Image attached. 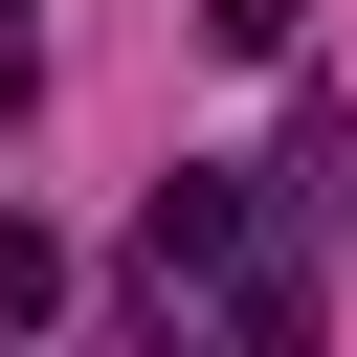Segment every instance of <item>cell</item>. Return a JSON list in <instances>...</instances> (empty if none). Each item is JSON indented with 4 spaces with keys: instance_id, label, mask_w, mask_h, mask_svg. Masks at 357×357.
<instances>
[{
    "instance_id": "3",
    "label": "cell",
    "mask_w": 357,
    "mask_h": 357,
    "mask_svg": "<svg viewBox=\"0 0 357 357\" xmlns=\"http://www.w3.org/2000/svg\"><path fill=\"white\" fill-rule=\"evenodd\" d=\"M201 22H223V45H245V67H268V45H290V22H312V0H201Z\"/></svg>"
},
{
    "instance_id": "1",
    "label": "cell",
    "mask_w": 357,
    "mask_h": 357,
    "mask_svg": "<svg viewBox=\"0 0 357 357\" xmlns=\"http://www.w3.org/2000/svg\"><path fill=\"white\" fill-rule=\"evenodd\" d=\"M245 223H268V201H245L223 156H178V178L134 201V268H156V290H201V268H245Z\"/></svg>"
},
{
    "instance_id": "2",
    "label": "cell",
    "mask_w": 357,
    "mask_h": 357,
    "mask_svg": "<svg viewBox=\"0 0 357 357\" xmlns=\"http://www.w3.org/2000/svg\"><path fill=\"white\" fill-rule=\"evenodd\" d=\"M45 312H67V245H45L22 201H0V335H45Z\"/></svg>"
}]
</instances>
